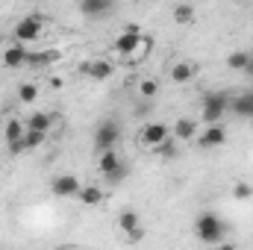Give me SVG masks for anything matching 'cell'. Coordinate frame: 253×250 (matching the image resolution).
I'll list each match as a JSON object with an SVG mask.
<instances>
[{"label": "cell", "instance_id": "obj_13", "mask_svg": "<svg viewBox=\"0 0 253 250\" xmlns=\"http://www.w3.org/2000/svg\"><path fill=\"white\" fill-rule=\"evenodd\" d=\"M230 112H236V115H242V118H253V88L230 100Z\"/></svg>", "mask_w": 253, "mask_h": 250}, {"label": "cell", "instance_id": "obj_21", "mask_svg": "<svg viewBox=\"0 0 253 250\" xmlns=\"http://www.w3.org/2000/svg\"><path fill=\"white\" fill-rule=\"evenodd\" d=\"M44 138H47V132H42V129H30V126H27V132H24V144H27V150L42 147Z\"/></svg>", "mask_w": 253, "mask_h": 250}, {"label": "cell", "instance_id": "obj_10", "mask_svg": "<svg viewBox=\"0 0 253 250\" xmlns=\"http://www.w3.org/2000/svg\"><path fill=\"white\" fill-rule=\"evenodd\" d=\"M27 56H30L27 44L15 42V44L6 47V53H3V65H6V68H21V65H27Z\"/></svg>", "mask_w": 253, "mask_h": 250}, {"label": "cell", "instance_id": "obj_12", "mask_svg": "<svg viewBox=\"0 0 253 250\" xmlns=\"http://www.w3.org/2000/svg\"><path fill=\"white\" fill-rule=\"evenodd\" d=\"M112 71H115V65L109 62V59H91V62H85V74H88L91 80H97V83L109 80Z\"/></svg>", "mask_w": 253, "mask_h": 250}, {"label": "cell", "instance_id": "obj_29", "mask_svg": "<svg viewBox=\"0 0 253 250\" xmlns=\"http://www.w3.org/2000/svg\"><path fill=\"white\" fill-rule=\"evenodd\" d=\"M248 74H253V53H251V62H248Z\"/></svg>", "mask_w": 253, "mask_h": 250}, {"label": "cell", "instance_id": "obj_18", "mask_svg": "<svg viewBox=\"0 0 253 250\" xmlns=\"http://www.w3.org/2000/svg\"><path fill=\"white\" fill-rule=\"evenodd\" d=\"M80 203H85V206H97V203H103V191L100 188H94V186H85V188H80Z\"/></svg>", "mask_w": 253, "mask_h": 250}, {"label": "cell", "instance_id": "obj_8", "mask_svg": "<svg viewBox=\"0 0 253 250\" xmlns=\"http://www.w3.org/2000/svg\"><path fill=\"white\" fill-rule=\"evenodd\" d=\"M138 39H141V33H138V27H126L124 33L118 36V42H115V50L121 53V56H132V50L138 47Z\"/></svg>", "mask_w": 253, "mask_h": 250}, {"label": "cell", "instance_id": "obj_20", "mask_svg": "<svg viewBox=\"0 0 253 250\" xmlns=\"http://www.w3.org/2000/svg\"><path fill=\"white\" fill-rule=\"evenodd\" d=\"M150 50H153V42H150V36H141V39H138V47H135V50H132V56H129V62L138 65L144 56H147V53H150Z\"/></svg>", "mask_w": 253, "mask_h": 250}, {"label": "cell", "instance_id": "obj_19", "mask_svg": "<svg viewBox=\"0 0 253 250\" xmlns=\"http://www.w3.org/2000/svg\"><path fill=\"white\" fill-rule=\"evenodd\" d=\"M248 62H251V53H245V50H233L227 56V68L230 71H248Z\"/></svg>", "mask_w": 253, "mask_h": 250}, {"label": "cell", "instance_id": "obj_11", "mask_svg": "<svg viewBox=\"0 0 253 250\" xmlns=\"http://www.w3.org/2000/svg\"><path fill=\"white\" fill-rule=\"evenodd\" d=\"M112 6H115V0H80V12L85 18H103Z\"/></svg>", "mask_w": 253, "mask_h": 250}, {"label": "cell", "instance_id": "obj_16", "mask_svg": "<svg viewBox=\"0 0 253 250\" xmlns=\"http://www.w3.org/2000/svg\"><path fill=\"white\" fill-rule=\"evenodd\" d=\"M191 77H194V65H189V62H174V68H171V80H174L177 85L189 83Z\"/></svg>", "mask_w": 253, "mask_h": 250}, {"label": "cell", "instance_id": "obj_14", "mask_svg": "<svg viewBox=\"0 0 253 250\" xmlns=\"http://www.w3.org/2000/svg\"><path fill=\"white\" fill-rule=\"evenodd\" d=\"M171 132H174V138H177V141H191L200 129H197V121H191V118H180V121L174 124Z\"/></svg>", "mask_w": 253, "mask_h": 250}, {"label": "cell", "instance_id": "obj_1", "mask_svg": "<svg viewBox=\"0 0 253 250\" xmlns=\"http://www.w3.org/2000/svg\"><path fill=\"white\" fill-rule=\"evenodd\" d=\"M224 221L218 218V215H212V212H203L197 221H194V233H197V239L200 242H206V245H218L221 239H224Z\"/></svg>", "mask_w": 253, "mask_h": 250}, {"label": "cell", "instance_id": "obj_17", "mask_svg": "<svg viewBox=\"0 0 253 250\" xmlns=\"http://www.w3.org/2000/svg\"><path fill=\"white\" fill-rule=\"evenodd\" d=\"M24 132H27V124L24 121H18V118H9L6 121V129H3L6 141H18V138H24Z\"/></svg>", "mask_w": 253, "mask_h": 250}, {"label": "cell", "instance_id": "obj_6", "mask_svg": "<svg viewBox=\"0 0 253 250\" xmlns=\"http://www.w3.org/2000/svg\"><path fill=\"white\" fill-rule=\"evenodd\" d=\"M200 147H221L224 141H227V129H224V124L221 121H215V124H209L203 132H200Z\"/></svg>", "mask_w": 253, "mask_h": 250}, {"label": "cell", "instance_id": "obj_24", "mask_svg": "<svg viewBox=\"0 0 253 250\" xmlns=\"http://www.w3.org/2000/svg\"><path fill=\"white\" fill-rule=\"evenodd\" d=\"M36 97H39V88H36L33 83H24V85L18 88V100H21V103H36Z\"/></svg>", "mask_w": 253, "mask_h": 250}, {"label": "cell", "instance_id": "obj_23", "mask_svg": "<svg viewBox=\"0 0 253 250\" xmlns=\"http://www.w3.org/2000/svg\"><path fill=\"white\" fill-rule=\"evenodd\" d=\"M156 91H159V83H156V80H141V83H138V94H141L144 100H153Z\"/></svg>", "mask_w": 253, "mask_h": 250}, {"label": "cell", "instance_id": "obj_30", "mask_svg": "<svg viewBox=\"0 0 253 250\" xmlns=\"http://www.w3.org/2000/svg\"><path fill=\"white\" fill-rule=\"evenodd\" d=\"M147 3H150V0H147Z\"/></svg>", "mask_w": 253, "mask_h": 250}, {"label": "cell", "instance_id": "obj_27", "mask_svg": "<svg viewBox=\"0 0 253 250\" xmlns=\"http://www.w3.org/2000/svg\"><path fill=\"white\" fill-rule=\"evenodd\" d=\"M233 197H236V200H251L253 186L251 183H236V186H233Z\"/></svg>", "mask_w": 253, "mask_h": 250}, {"label": "cell", "instance_id": "obj_15", "mask_svg": "<svg viewBox=\"0 0 253 250\" xmlns=\"http://www.w3.org/2000/svg\"><path fill=\"white\" fill-rule=\"evenodd\" d=\"M53 121H56V118L47 115V112H33V115L27 118V126H30V129H42V132H47V129L53 126Z\"/></svg>", "mask_w": 253, "mask_h": 250}, {"label": "cell", "instance_id": "obj_28", "mask_svg": "<svg viewBox=\"0 0 253 250\" xmlns=\"http://www.w3.org/2000/svg\"><path fill=\"white\" fill-rule=\"evenodd\" d=\"M141 236H144V230H141V227H135V230H129V233H126V242H138Z\"/></svg>", "mask_w": 253, "mask_h": 250}, {"label": "cell", "instance_id": "obj_4", "mask_svg": "<svg viewBox=\"0 0 253 250\" xmlns=\"http://www.w3.org/2000/svg\"><path fill=\"white\" fill-rule=\"evenodd\" d=\"M118 138H121V126H118V121H103V124L97 126V132H94V147H97V153L115 147Z\"/></svg>", "mask_w": 253, "mask_h": 250}, {"label": "cell", "instance_id": "obj_25", "mask_svg": "<svg viewBox=\"0 0 253 250\" xmlns=\"http://www.w3.org/2000/svg\"><path fill=\"white\" fill-rule=\"evenodd\" d=\"M153 150H156V153H159L162 159H174V156H177V144L171 141V135H168V138H165L162 144H156Z\"/></svg>", "mask_w": 253, "mask_h": 250}, {"label": "cell", "instance_id": "obj_7", "mask_svg": "<svg viewBox=\"0 0 253 250\" xmlns=\"http://www.w3.org/2000/svg\"><path fill=\"white\" fill-rule=\"evenodd\" d=\"M124 168V162H121V156L115 153V147H109V150H100V159H97V171L109 180L115 171H121Z\"/></svg>", "mask_w": 253, "mask_h": 250}, {"label": "cell", "instance_id": "obj_9", "mask_svg": "<svg viewBox=\"0 0 253 250\" xmlns=\"http://www.w3.org/2000/svg\"><path fill=\"white\" fill-rule=\"evenodd\" d=\"M50 191H53L56 197H77V194H80V180L71 177V174H62V177H56V180L50 183Z\"/></svg>", "mask_w": 253, "mask_h": 250}, {"label": "cell", "instance_id": "obj_3", "mask_svg": "<svg viewBox=\"0 0 253 250\" xmlns=\"http://www.w3.org/2000/svg\"><path fill=\"white\" fill-rule=\"evenodd\" d=\"M36 39H42V18L39 15H27L15 24V42L21 44H33Z\"/></svg>", "mask_w": 253, "mask_h": 250}, {"label": "cell", "instance_id": "obj_22", "mask_svg": "<svg viewBox=\"0 0 253 250\" xmlns=\"http://www.w3.org/2000/svg\"><path fill=\"white\" fill-rule=\"evenodd\" d=\"M194 21V9H191L189 3H180L177 9H174V24H180V27H186Z\"/></svg>", "mask_w": 253, "mask_h": 250}, {"label": "cell", "instance_id": "obj_26", "mask_svg": "<svg viewBox=\"0 0 253 250\" xmlns=\"http://www.w3.org/2000/svg\"><path fill=\"white\" fill-rule=\"evenodd\" d=\"M118 224H121V230H124V233H129V230H135V227H138V215L126 209V212H121V218H118Z\"/></svg>", "mask_w": 253, "mask_h": 250}, {"label": "cell", "instance_id": "obj_5", "mask_svg": "<svg viewBox=\"0 0 253 250\" xmlns=\"http://www.w3.org/2000/svg\"><path fill=\"white\" fill-rule=\"evenodd\" d=\"M168 135H171V126L162 124V121H150V124L141 126V144L150 147V150H153L156 144H162Z\"/></svg>", "mask_w": 253, "mask_h": 250}, {"label": "cell", "instance_id": "obj_2", "mask_svg": "<svg viewBox=\"0 0 253 250\" xmlns=\"http://www.w3.org/2000/svg\"><path fill=\"white\" fill-rule=\"evenodd\" d=\"M227 112H230V97H227V94L212 91V94H206V97H203V121H206V124L221 121Z\"/></svg>", "mask_w": 253, "mask_h": 250}]
</instances>
